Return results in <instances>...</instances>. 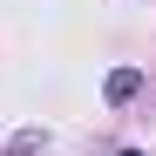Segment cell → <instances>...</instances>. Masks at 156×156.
I'll return each instance as SVG.
<instances>
[{
    "mask_svg": "<svg viewBox=\"0 0 156 156\" xmlns=\"http://www.w3.org/2000/svg\"><path fill=\"white\" fill-rule=\"evenodd\" d=\"M143 88H149V75L122 61V68H109V82H102V102H109V109H129V102H136Z\"/></svg>",
    "mask_w": 156,
    "mask_h": 156,
    "instance_id": "1",
    "label": "cell"
},
{
    "mask_svg": "<svg viewBox=\"0 0 156 156\" xmlns=\"http://www.w3.org/2000/svg\"><path fill=\"white\" fill-rule=\"evenodd\" d=\"M115 156H143V149H115Z\"/></svg>",
    "mask_w": 156,
    "mask_h": 156,
    "instance_id": "2",
    "label": "cell"
}]
</instances>
